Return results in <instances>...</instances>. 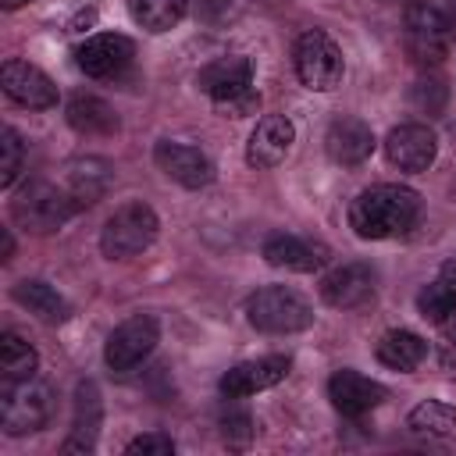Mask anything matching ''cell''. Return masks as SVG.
Here are the masks:
<instances>
[{
    "label": "cell",
    "mask_w": 456,
    "mask_h": 456,
    "mask_svg": "<svg viewBox=\"0 0 456 456\" xmlns=\"http://www.w3.org/2000/svg\"><path fill=\"white\" fill-rule=\"evenodd\" d=\"M11 249H14V242H11V232H4V246H0V256H4V260H11Z\"/></svg>",
    "instance_id": "obj_33"
},
{
    "label": "cell",
    "mask_w": 456,
    "mask_h": 456,
    "mask_svg": "<svg viewBox=\"0 0 456 456\" xmlns=\"http://www.w3.org/2000/svg\"><path fill=\"white\" fill-rule=\"evenodd\" d=\"M324 150L335 164H363L374 150V132L370 125H363L360 118H335L328 125V135H324Z\"/></svg>",
    "instance_id": "obj_16"
},
{
    "label": "cell",
    "mask_w": 456,
    "mask_h": 456,
    "mask_svg": "<svg viewBox=\"0 0 456 456\" xmlns=\"http://www.w3.org/2000/svg\"><path fill=\"white\" fill-rule=\"evenodd\" d=\"M36 363H39V356H36V349H32L25 338H18L14 331H7V335L0 338V367H4V381H25V378H36Z\"/></svg>",
    "instance_id": "obj_27"
},
{
    "label": "cell",
    "mask_w": 456,
    "mask_h": 456,
    "mask_svg": "<svg viewBox=\"0 0 456 456\" xmlns=\"http://www.w3.org/2000/svg\"><path fill=\"white\" fill-rule=\"evenodd\" d=\"M189 4H192V11H196L200 18H207V21H210V18H221V14L232 7V0H189Z\"/></svg>",
    "instance_id": "obj_32"
},
{
    "label": "cell",
    "mask_w": 456,
    "mask_h": 456,
    "mask_svg": "<svg viewBox=\"0 0 456 456\" xmlns=\"http://www.w3.org/2000/svg\"><path fill=\"white\" fill-rule=\"evenodd\" d=\"M435 150H438L435 132H431L428 125H417V121L392 128L388 139H385L388 160H392L395 167H403V171H424V167L435 160Z\"/></svg>",
    "instance_id": "obj_14"
},
{
    "label": "cell",
    "mask_w": 456,
    "mask_h": 456,
    "mask_svg": "<svg viewBox=\"0 0 456 456\" xmlns=\"http://www.w3.org/2000/svg\"><path fill=\"white\" fill-rule=\"evenodd\" d=\"M0 153H4V160H0V185L11 189L18 182V175H21V164H25V146H21V139H18L14 128H4Z\"/></svg>",
    "instance_id": "obj_29"
},
{
    "label": "cell",
    "mask_w": 456,
    "mask_h": 456,
    "mask_svg": "<svg viewBox=\"0 0 456 456\" xmlns=\"http://www.w3.org/2000/svg\"><path fill=\"white\" fill-rule=\"evenodd\" d=\"M246 314H249V324L256 331H267V335L303 331L314 321L310 303L296 289H285V285H267V289L253 292L246 303Z\"/></svg>",
    "instance_id": "obj_3"
},
{
    "label": "cell",
    "mask_w": 456,
    "mask_h": 456,
    "mask_svg": "<svg viewBox=\"0 0 456 456\" xmlns=\"http://www.w3.org/2000/svg\"><path fill=\"white\" fill-rule=\"evenodd\" d=\"M75 210H78V200L71 196V189H57L50 182H28L11 203L14 221L39 235L57 232Z\"/></svg>",
    "instance_id": "obj_5"
},
{
    "label": "cell",
    "mask_w": 456,
    "mask_h": 456,
    "mask_svg": "<svg viewBox=\"0 0 456 456\" xmlns=\"http://www.w3.org/2000/svg\"><path fill=\"white\" fill-rule=\"evenodd\" d=\"M328 395H331V403H335L338 413L360 417V413L374 410L385 399V388L378 381L363 378L360 370H335L331 381H328Z\"/></svg>",
    "instance_id": "obj_18"
},
{
    "label": "cell",
    "mask_w": 456,
    "mask_h": 456,
    "mask_svg": "<svg viewBox=\"0 0 456 456\" xmlns=\"http://www.w3.org/2000/svg\"><path fill=\"white\" fill-rule=\"evenodd\" d=\"M96 428H100V392L93 381H82L78 395H75V431L61 449L64 452H89L96 445Z\"/></svg>",
    "instance_id": "obj_20"
},
{
    "label": "cell",
    "mask_w": 456,
    "mask_h": 456,
    "mask_svg": "<svg viewBox=\"0 0 456 456\" xmlns=\"http://www.w3.org/2000/svg\"><path fill=\"white\" fill-rule=\"evenodd\" d=\"M296 75L306 89L328 93L342 82V50L335 46L331 36L310 28L296 39Z\"/></svg>",
    "instance_id": "obj_8"
},
{
    "label": "cell",
    "mask_w": 456,
    "mask_h": 456,
    "mask_svg": "<svg viewBox=\"0 0 456 456\" xmlns=\"http://www.w3.org/2000/svg\"><path fill=\"white\" fill-rule=\"evenodd\" d=\"M417 310L435 324H445L456 314V264H445L438 278L417 296Z\"/></svg>",
    "instance_id": "obj_22"
},
{
    "label": "cell",
    "mask_w": 456,
    "mask_h": 456,
    "mask_svg": "<svg viewBox=\"0 0 456 456\" xmlns=\"http://www.w3.org/2000/svg\"><path fill=\"white\" fill-rule=\"evenodd\" d=\"M196 86L221 110H228L232 118H242L260 103V96L253 89V61L249 57H217V61H210L196 75Z\"/></svg>",
    "instance_id": "obj_2"
},
{
    "label": "cell",
    "mask_w": 456,
    "mask_h": 456,
    "mask_svg": "<svg viewBox=\"0 0 456 456\" xmlns=\"http://www.w3.org/2000/svg\"><path fill=\"white\" fill-rule=\"evenodd\" d=\"M321 296L328 306L335 310H356L367 299H374V271L367 264H346L335 267L324 281H321Z\"/></svg>",
    "instance_id": "obj_15"
},
{
    "label": "cell",
    "mask_w": 456,
    "mask_h": 456,
    "mask_svg": "<svg viewBox=\"0 0 456 456\" xmlns=\"http://www.w3.org/2000/svg\"><path fill=\"white\" fill-rule=\"evenodd\" d=\"M428 356V342L413 331H385L378 342V360L392 370H413Z\"/></svg>",
    "instance_id": "obj_23"
},
{
    "label": "cell",
    "mask_w": 456,
    "mask_h": 456,
    "mask_svg": "<svg viewBox=\"0 0 456 456\" xmlns=\"http://www.w3.org/2000/svg\"><path fill=\"white\" fill-rule=\"evenodd\" d=\"M410 100H413L420 110L435 114V110H442V103H445V86H442L438 78H420V82L410 89Z\"/></svg>",
    "instance_id": "obj_30"
},
{
    "label": "cell",
    "mask_w": 456,
    "mask_h": 456,
    "mask_svg": "<svg viewBox=\"0 0 456 456\" xmlns=\"http://www.w3.org/2000/svg\"><path fill=\"white\" fill-rule=\"evenodd\" d=\"M157 338H160V328H157L153 317H146V314L128 317L125 324H118V328L110 331L107 349H103V360H107V367H110L114 374H128L132 367H139V363L153 353Z\"/></svg>",
    "instance_id": "obj_9"
},
{
    "label": "cell",
    "mask_w": 456,
    "mask_h": 456,
    "mask_svg": "<svg viewBox=\"0 0 456 456\" xmlns=\"http://www.w3.org/2000/svg\"><path fill=\"white\" fill-rule=\"evenodd\" d=\"M0 82H4V93L21 103V107H32V110H46L57 103V86L50 82L46 71H39L36 64L28 61H7L0 68Z\"/></svg>",
    "instance_id": "obj_12"
},
{
    "label": "cell",
    "mask_w": 456,
    "mask_h": 456,
    "mask_svg": "<svg viewBox=\"0 0 456 456\" xmlns=\"http://www.w3.org/2000/svg\"><path fill=\"white\" fill-rule=\"evenodd\" d=\"M264 260H267L271 267H285V271H303V274H310V271H317V267L328 260V249H324L321 242H310V239L278 232V235H271V239L264 242Z\"/></svg>",
    "instance_id": "obj_19"
},
{
    "label": "cell",
    "mask_w": 456,
    "mask_h": 456,
    "mask_svg": "<svg viewBox=\"0 0 456 456\" xmlns=\"http://www.w3.org/2000/svg\"><path fill=\"white\" fill-rule=\"evenodd\" d=\"M107 182H110V167L103 164V160H78L75 167H71V182H68V189H71V196L78 200V207H86V203H96V196L107 189Z\"/></svg>",
    "instance_id": "obj_28"
},
{
    "label": "cell",
    "mask_w": 456,
    "mask_h": 456,
    "mask_svg": "<svg viewBox=\"0 0 456 456\" xmlns=\"http://www.w3.org/2000/svg\"><path fill=\"white\" fill-rule=\"evenodd\" d=\"M445 370H449V374L456 378V346H452V349L445 353Z\"/></svg>",
    "instance_id": "obj_34"
},
{
    "label": "cell",
    "mask_w": 456,
    "mask_h": 456,
    "mask_svg": "<svg viewBox=\"0 0 456 456\" xmlns=\"http://www.w3.org/2000/svg\"><path fill=\"white\" fill-rule=\"evenodd\" d=\"M78 68L89 75V78H114L121 75L132 57H135V46L128 36H118V32H100V36H89L82 46H78Z\"/></svg>",
    "instance_id": "obj_10"
},
{
    "label": "cell",
    "mask_w": 456,
    "mask_h": 456,
    "mask_svg": "<svg viewBox=\"0 0 456 456\" xmlns=\"http://www.w3.org/2000/svg\"><path fill=\"white\" fill-rule=\"evenodd\" d=\"M14 299L25 303L36 317H43L50 324H61V321L71 317V303L57 289H50L46 281H18L14 285Z\"/></svg>",
    "instance_id": "obj_24"
},
{
    "label": "cell",
    "mask_w": 456,
    "mask_h": 456,
    "mask_svg": "<svg viewBox=\"0 0 456 456\" xmlns=\"http://www.w3.org/2000/svg\"><path fill=\"white\" fill-rule=\"evenodd\" d=\"M7 11H14V7H21V4H28V0H0Z\"/></svg>",
    "instance_id": "obj_35"
},
{
    "label": "cell",
    "mask_w": 456,
    "mask_h": 456,
    "mask_svg": "<svg viewBox=\"0 0 456 456\" xmlns=\"http://www.w3.org/2000/svg\"><path fill=\"white\" fill-rule=\"evenodd\" d=\"M68 121L82 135H110L118 128V118L110 110V103L100 100V96H89V93H75L68 100Z\"/></svg>",
    "instance_id": "obj_21"
},
{
    "label": "cell",
    "mask_w": 456,
    "mask_h": 456,
    "mask_svg": "<svg viewBox=\"0 0 456 456\" xmlns=\"http://www.w3.org/2000/svg\"><path fill=\"white\" fill-rule=\"evenodd\" d=\"M406 50L417 64H438L449 53V43L456 36L452 18L438 4L410 0L406 4Z\"/></svg>",
    "instance_id": "obj_4"
},
{
    "label": "cell",
    "mask_w": 456,
    "mask_h": 456,
    "mask_svg": "<svg viewBox=\"0 0 456 456\" xmlns=\"http://www.w3.org/2000/svg\"><path fill=\"white\" fill-rule=\"evenodd\" d=\"M292 139H296L292 121L281 118V114H271V118H264V121L253 128L249 146H246V160H249L253 167H274V164H281L285 153L292 150Z\"/></svg>",
    "instance_id": "obj_17"
},
{
    "label": "cell",
    "mask_w": 456,
    "mask_h": 456,
    "mask_svg": "<svg viewBox=\"0 0 456 456\" xmlns=\"http://www.w3.org/2000/svg\"><path fill=\"white\" fill-rule=\"evenodd\" d=\"M125 452H150V456H171L175 452V442H171V435H160V431H153V435H139V438H132L128 445H125Z\"/></svg>",
    "instance_id": "obj_31"
},
{
    "label": "cell",
    "mask_w": 456,
    "mask_h": 456,
    "mask_svg": "<svg viewBox=\"0 0 456 456\" xmlns=\"http://www.w3.org/2000/svg\"><path fill=\"white\" fill-rule=\"evenodd\" d=\"M157 214L146 203H125L121 210L110 214V221L100 232V249L110 260H128L135 253H142L153 239H157Z\"/></svg>",
    "instance_id": "obj_6"
},
{
    "label": "cell",
    "mask_w": 456,
    "mask_h": 456,
    "mask_svg": "<svg viewBox=\"0 0 456 456\" xmlns=\"http://www.w3.org/2000/svg\"><path fill=\"white\" fill-rule=\"evenodd\" d=\"M410 428L431 438H456V410L438 399H424L410 410Z\"/></svg>",
    "instance_id": "obj_26"
},
{
    "label": "cell",
    "mask_w": 456,
    "mask_h": 456,
    "mask_svg": "<svg viewBox=\"0 0 456 456\" xmlns=\"http://www.w3.org/2000/svg\"><path fill=\"white\" fill-rule=\"evenodd\" d=\"M289 356H260V360H246V363H235L224 378H221V392L228 399H246V395H256L278 381H285L289 374Z\"/></svg>",
    "instance_id": "obj_13"
},
{
    "label": "cell",
    "mask_w": 456,
    "mask_h": 456,
    "mask_svg": "<svg viewBox=\"0 0 456 456\" xmlns=\"http://www.w3.org/2000/svg\"><path fill=\"white\" fill-rule=\"evenodd\" d=\"M420 200L406 185H374L363 189L349 207V224L360 239H392L417 224Z\"/></svg>",
    "instance_id": "obj_1"
},
{
    "label": "cell",
    "mask_w": 456,
    "mask_h": 456,
    "mask_svg": "<svg viewBox=\"0 0 456 456\" xmlns=\"http://www.w3.org/2000/svg\"><path fill=\"white\" fill-rule=\"evenodd\" d=\"M53 399L50 388L43 381H4L0 388V420L7 435H25V431H39L50 420Z\"/></svg>",
    "instance_id": "obj_7"
},
{
    "label": "cell",
    "mask_w": 456,
    "mask_h": 456,
    "mask_svg": "<svg viewBox=\"0 0 456 456\" xmlns=\"http://www.w3.org/2000/svg\"><path fill=\"white\" fill-rule=\"evenodd\" d=\"M128 11L135 25H142L146 32H167L182 21V14L189 11V0H128Z\"/></svg>",
    "instance_id": "obj_25"
},
{
    "label": "cell",
    "mask_w": 456,
    "mask_h": 456,
    "mask_svg": "<svg viewBox=\"0 0 456 456\" xmlns=\"http://www.w3.org/2000/svg\"><path fill=\"white\" fill-rule=\"evenodd\" d=\"M153 160H157V167H160L167 178H175V182L185 185V189H203V185H210V178H214L210 157H207L203 150L189 146V142H171V139H164V142H157Z\"/></svg>",
    "instance_id": "obj_11"
}]
</instances>
